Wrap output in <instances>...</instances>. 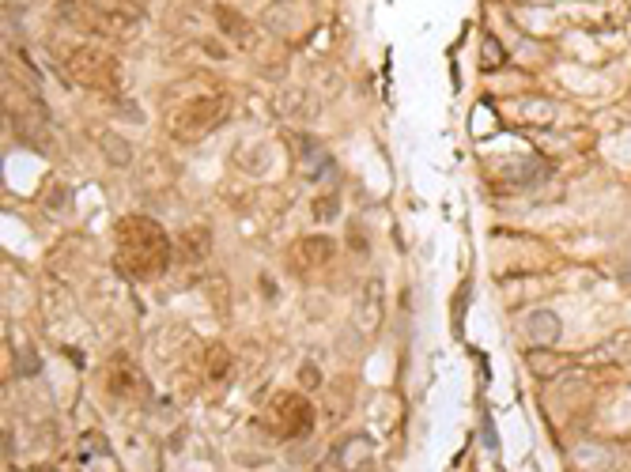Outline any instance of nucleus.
<instances>
[{"label":"nucleus","mask_w":631,"mask_h":472,"mask_svg":"<svg viewBox=\"0 0 631 472\" xmlns=\"http://www.w3.org/2000/svg\"><path fill=\"white\" fill-rule=\"evenodd\" d=\"M114 257L118 269L133 280H152L171 265V238L159 223L144 220V216H129L118 223L114 235Z\"/></svg>","instance_id":"1"},{"label":"nucleus","mask_w":631,"mask_h":472,"mask_svg":"<svg viewBox=\"0 0 631 472\" xmlns=\"http://www.w3.org/2000/svg\"><path fill=\"white\" fill-rule=\"evenodd\" d=\"M61 65L69 72V80L91 91H114L118 87V61L103 53L99 46H69Z\"/></svg>","instance_id":"2"},{"label":"nucleus","mask_w":631,"mask_h":472,"mask_svg":"<svg viewBox=\"0 0 631 472\" xmlns=\"http://www.w3.org/2000/svg\"><path fill=\"white\" fill-rule=\"evenodd\" d=\"M227 118V99L223 95H197V99L182 102L171 114V133L178 140H201L205 133H212L220 121Z\"/></svg>","instance_id":"3"},{"label":"nucleus","mask_w":631,"mask_h":472,"mask_svg":"<svg viewBox=\"0 0 631 472\" xmlns=\"http://www.w3.org/2000/svg\"><path fill=\"white\" fill-rule=\"evenodd\" d=\"M80 16L91 27L121 31V27H137L140 8H129V0H80Z\"/></svg>","instance_id":"4"},{"label":"nucleus","mask_w":631,"mask_h":472,"mask_svg":"<svg viewBox=\"0 0 631 472\" xmlns=\"http://www.w3.org/2000/svg\"><path fill=\"white\" fill-rule=\"evenodd\" d=\"M329 257H333V242H329V238H322V235L303 238V242L291 250V261H295L299 269H322Z\"/></svg>","instance_id":"5"},{"label":"nucleus","mask_w":631,"mask_h":472,"mask_svg":"<svg viewBox=\"0 0 631 472\" xmlns=\"http://www.w3.org/2000/svg\"><path fill=\"white\" fill-rule=\"evenodd\" d=\"M276 405L284 408V420H276V431H280V435H303L310 427V408L303 397H280Z\"/></svg>","instance_id":"6"}]
</instances>
